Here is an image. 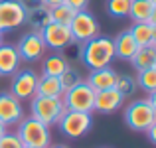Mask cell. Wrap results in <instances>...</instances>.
Returning <instances> with one entry per match:
<instances>
[{
	"label": "cell",
	"instance_id": "14",
	"mask_svg": "<svg viewBox=\"0 0 156 148\" xmlns=\"http://www.w3.org/2000/svg\"><path fill=\"white\" fill-rule=\"evenodd\" d=\"M122 97L117 89H105V91H97L95 93V107L93 111H99V113H115L119 107L122 105Z\"/></svg>",
	"mask_w": 156,
	"mask_h": 148
},
{
	"label": "cell",
	"instance_id": "27",
	"mask_svg": "<svg viewBox=\"0 0 156 148\" xmlns=\"http://www.w3.org/2000/svg\"><path fill=\"white\" fill-rule=\"evenodd\" d=\"M81 75L75 71V69H71V67H67L63 73L59 75V83H61V89H63V93L65 91H69V89H73L75 85H79L81 83Z\"/></svg>",
	"mask_w": 156,
	"mask_h": 148
},
{
	"label": "cell",
	"instance_id": "2",
	"mask_svg": "<svg viewBox=\"0 0 156 148\" xmlns=\"http://www.w3.org/2000/svg\"><path fill=\"white\" fill-rule=\"evenodd\" d=\"M16 134H18V138L22 140L24 146H32V148H48L51 142L50 126L36 121L34 117L22 118L18 122V132Z\"/></svg>",
	"mask_w": 156,
	"mask_h": 148
},
{
	"label": "cell",
	"instance_id": "24",
	"mask_svg": "<svg viewBox=\"0 0 156 148\" xmlns=\"http://www.w3.org/2000/svg\"><path fill=\"white\" fill-rule=\"evenodd\" d=\"M136 85L140 89H144V91H148V93L156 91V69L148 67V69H144V71H138Z\"/></svg>",
	"mask_w": 156,
	"mask_h": 148
},
{
	"label": "cell",
	"instance_id": "36",
	"mask_svg": "<svg viewBox=\"0 0 156 148\" xmlns=\"http://www.w3.org/2000/svg\"><path fill=\"white\" fill-rule=\"evenodd\" d=\"M6 132H8V126L4 125V122H0V138H2V136H4Z\"/></svg>",
	"mask_w": 156,
	"mask_h": 148
},
{
	"label": "cell",
	"instance_id": "17",
	"mask_svg": "<svg viewBox=\"0 0 156 148\" xmlns=\"http://www.w3.org/2000/svg\"><path fill=\"white\" fill-rule=\"evenodd\" d=\"M36 95H42V97H53V99H61V97H63V89H61L59 77L40 75V79H38V89H36Z\"/></svg>",
	"mask_w": 156,
	"mask_h": 148
},
{
	"label": "cell",
	"instance_id": "32",
	"mask_svg": "<svg viewBox=\"0 0 156 148\" xmlns=\"http://www.w3.org/2000/svg\"><path fill=\"white\" fill-rule=\"evenodd\" d=\"M65 0H44V6L46 8H55V6H59V4H63Z\"/></svg>",
	"mask_w": 156,
	"mask_h": 148
},
{
	"label": "cell",
	"instance_id": "23",
	"mask_svg": "<svg viewBox=\"0 0 156 148\" xmlns=\"http://www.w3.org/2000/svg\"><path fill=\"white\" fill-rule=\"evenodd\" d=\"M75 14H77V12L71 10V8H69L65 2L59 4V6H55V8H50V18H51V22L63 24V26H69V24H71V20L75 18Z\"/></svg>",
	"mask_w": 156,
	"mask_h": 148
},
{
	"label": "cell",
	"instance_id": "18",
	"mask_svg": "<svg viewBox=\"0 0 156 148\" xmlns=\"http://www.w3.org/2000/svg\"><path fill=\"white\" fill-rule=\"evenodd\" d=\"M156 59V48L152 46H140L134 51V55L130 57V63L136 71H144V69L152 67Z\"/></svg>",
	"mask_w": 156,
	"mask_h": 148
},
{
	"label": "cell",
	"instance_id": "35",
	"mask_svg": "<svg viewBox=\"0 0 156 148\" xmlns=\"http://www.w3.org/2000/svg\"><path fill=\"white\" fill-rule=\"evenodd\" d=\"M150 46L156 48V26H152V38H150Z\"/></svg>",
	"mask_w": 156,
	"mask_h": 148
},
{
	"label": "cell",
	"instance_id": "11",
	"mask_svg": "<svg viewBox=\"0 0 156 148\" xmlns=\"http://www.w3.org/2000/svg\"><path fill=\"white\" fill-rule=\"evenodd\" d=\"M16 49H18L22 61H38L42 59L44 51H46V44H44V38L40 32H30L20 38Z\"/></svg>",
	"mask_w": 156,
	"mask_h": 148
},
{
	"label": "cell",
	"instance_id": "31",
	"mask_svg": "<svg viewBox=\"0 0 156 148\" xmlns=\"http://www.w3.org/2000/svg\"><path fill=\"white\" fill-rule=\"evenodd\" d=\"M146 134H148V140H150V142H152V144L156 146V122H154L152 126H150L148 130H146Z\"/></svg>",
	"mask_w": 156,
	"mask_h": 148
},
{
	"label": "cell",
	"instance_id": "33",
	"mask_svg": "<svg viewBox=\"0 0 156 148\" xmlns=\"http://www.w3.org/2000/svg\"><path fill=\"white\" fill-rule=\"evenodd\" d=\"M148 103H150V107L154 109V113H156V91H152L148 95Z\"/></svg>",
	"mask_w": 156,
	"mask_h": 148
},
{
	"label": "cell",
	"instance_id": "4",
	"mask_svg": "<svg viewBox=\"0 0 156 148\" xmlns=\"http://www.w3.org/2000/svg\"><path fill=\"white\" fill-rule=\"evenodd\" d=\"M125 122L136 132H146L156 122V113L150 107L148 99H138L130 103L125 109Z\"/></svg>",
	"mask_w": 156,
	"mask_h": 148
},
{
	"label": "cell",
	"instance_id": "15",
	"mask_svg": "<svg viewBox=\"0 0 156 148\" xmlns=\"http://www.w3.org/2000/svg\"><path fill=\"white\" fill-rule=\"evenodd\" d=\"M20 53L16 46L0 44V75H14L20 67Z\"/></svg>",
	"mask_w": 156,
	"mask_h": 148
},
{
	"label": "cell",
	"instance_id": "1",
	"mask_svg": "<svg viewBox=\"0 0 156 148\" xmlns=\"http://www.w3.org/2000/svg\"><path fill=\"white\" fill-rule=\"evenodd\" d=\"M81 59L91 71L101 67H109V63L115 59L113 40L107 38V36H97V38L81 44Z\"/></svg>",
	"mask_w": 156,
	"mask_h": 148
},
{
	"label": "cell",
	"instance_id": "20",
	"mask_svg": "<svg viewBox=\"0 0 156 148\" xmlns=\"http://www.w3.org/2000/svg\"><path fill=\"white\" fill-rule=\"evenodd\" d=\"M26 22L30 24L32 28H36V32H40L42 28H46L48 24L51 22L50 8L42 6V8H36V10H28L26 12Z\"/></svg>",
	"mask_w": 156,
	"mask_h": 148
},
{
	"label": "cell",
	"instance_id": "39",
	"mask_svg": "<svg viewBox=\"0 0 156 148\" xmlns=\"http://www.w3.org/2000/svg\"><path fill=\"white\" fill-rule=\"evenodd\" d=\"M0 44H4V42H2V32H0Z\"/></svg>",
	"mask_w": 156,
	"mask_h": 148
},
{
	"label": "cell",
	"instance_id": "10",
	"mask_svg": "<svg viewBox=\"0 0 156 148\" xmlns=\"http://www.w3.org/2000/svg\"><path fill=\"white\" fill-rule=\"evenodd\" d=\"M38 79L40 75L34 71V69H24V71H18L12 79V87L10 93L20 101H26V99H32L36 95V89H38Z\"/></svg>",
	"mask_w": 156,
	"mask_h": 148
},
{
	"label": "cell",
	"instance_id": "9",
	"mask_svg": "<svg viewBox=\"0 0 156 148\" xmlns=\"http://www.w3.org/2000/svg\"><path fill=\"white\" fill-rule=\"evenodd\" d=\"M40 34L44 38L46 48H51V49H65L71 44H75L69 26H63V24H57V22H50L46 28L40 30Z\"/></svg>",
	"mask_w": 156,
	"mask_h": 148
},
{
	"label": "cell",
	"instance_id": "5",
	"mask_svg": "<svg viewBox=\"0 0 156 148\" xmlns=\"http://www.w3.org/2000/svg\"><path fill=\"white\" fill-rule=\"evenodd\" d=\"M65 109L67 111H79V113H91L95 107V91L91 85H87L85 81H81L79 85H75L73 89L63 93L61 97Z\"/></svg>",
	"mask_w": 156,
	"mask_h": 148
},
{
	"label": "cell",
	"instance_id": "34",
	"mask_svg": "<svg viewBox=\"0 0 156 148\" xmlns=\"http://www.w3.org/2000/svg\"><path fill=\"white\" fill-rule=\"evenodd\" d=\"M148 24L150 26H156V6L152 8V14H150V18H148Z\"/></svg>",
	"mask_w": 156,
	"mask_h": 148
},
{
	"label": "cell",
	"instance_id": "22",
	"mask_svg": "<svg viewBox=\"0 0 156 148\" xmlns=\"http://www.w3.org/2000/svg\"><path fill=\"white\" fill-rule=\"evenodd\" d=\"M130 36L133 40L136 42V46H150V38H152V26L148 22H138V24H133L130 28Z\"/></svg>",
	"mask_w": 156,
	"mask_h": 148
},
{
	"label": "cell",
	"instance_id": "6",
	"mask_svg": "<svg viewBox=\"0 0 156 148\" xmlns=\"http://www.w3.org/2000/svg\"><path fill=\"white\" fill-rule=\"evenodd\" d=\"M59 129L65 136L69 138H81L91 130L93 118L91 113H79V111H65L63 117L59 118Z\"/></svg>",
	"mask_w": 156,
	"mask_h": 148
},
{
	"label": "cell",
	"instance_id": "13",
	"mask_svg": "<svg viewBox=\"0 0 156 148\" xmlns=\"http://www.w3.org/2000/svg\"><path fill=\"white\" fill-rule=\"evenodd\" d=\"M119 73L111 67H101V69H93L91 75L87 77L85 83L91 85L93 91H105V89H115V83H117Z\"/></svg>",
	"mask_w": 156,
	"mask_h": 148
},
{
	"label": "cell",
	"instance_id": "38",
	"mask_svg": "<svg viewBox=\"0 0 156 148\" xmlns=\"http://www.w3.org/2000/svg\"><path fill=\"white\" fill-rule=\"evenodd\" d=\"M150 4H152V6H156V0H150Z\"/></svg>",
	"mask_w": 156,
	"mask_h": 148
},
{
	"label": "cell",
	"instance_id": "21",
	"mask_svg": "<svg viewBox=\"0 0 156 148\" xmlns=\"http://www.w3.org/2000/svg\"><path fill=\"white\" fill-rule=\"evenodd\" d=\"M69 67L67 59L59 53H53L50 55L46 61H44V75H51V77H59L65 69Z\"/></svg>",
	"mask_w": 156,
	"mask_h": 148
},
{
	"label": "cell",
	"instance_id": "41",
	"mask_svg": "<svg viewBox=\"0 0 156 148\" xmlns=\"http://www.w3.org/2000/svg\"><path fill=\"white\" fill-rule=\"evenodd\" d=\"M24 148H32V146H24Z\"/></svg>",
	"mask_w": 156,
	"mask_h": 148
},
{
	"label": "cell",
	"instance_id": "30",
	"mask_svg": "<svg viewBox=\"0 0 156 148\" xmlns=\"http://www.w3.org/2000/svg\"><path fill=\"white\" fill-rule=\"evenodd\" d=\"M20 4L24 6V10H36V8H42L44 6V0H18Z\"/></svg>",
	"mask_w": 156,
	"mask_h": 148
},
{
	"label": "cell",
	"instance_id": "19",
	"mask_svg": "<svg viewBox=\"0 0 156 148\" xmlns=\"http://www.w3.org/2000/svg\"><path fill=\"white\" fill-rule=\"evenodd\" d=\"M152 4L150 0H130V10H129V16L133 18L134 24L138 22H148L150 14H152Z\"/></svg>",
	"mask_w": 156,
	"mask_h": 148
},
{
	"label": "cell",
	"instance_id": "25",
	"mask_svg": "<svg viewBox=\"0 0 156 148\" xmlns=\"http://www.w3.org/2000/svg\"><path fill=\"white\" fill-rule=\"evenodd\" d=\"M130 0H107V12L113 18H125L129 16Z\"/></svg>",
	"mask_w": 156,
	"mask_h": 148
},
{
	"label": "cell",
	"instance_id": "12",
	"mask_svg": "<svg viewBox=\"0 0 156 148\" xmlns=\"http://www.w3.org/2000/svg\"><path fill=\"white\" fill-rule=\"evenodd\" d=\"M24 118V109L20 99H16L12 93H0V122L6 126L18 125Z\"/></svg>",
	"mask_w": 156,
	"mask_h": 148
},
{
	"label": "cell",
	"instance_id": "29",
	"mask_svg": "<svg viewBox=\"0 0 156 148\" xmlns=\"http://www.w3.org/2000/svg\"><path fill=\"white\" fill-rule=\"evenodd\" d=\"M65 4L75 12H83V10H87L89 0H65Z\"/></svg>",
	"mask_w": 156,
	"mask_h": 148
},
{
	"label": "cell",
	"instance_id": "16",
	"mask_svg": "<svg viewBox=\"0 0 156 148\" xmlns=\"http://www.w3.org/2000/svg\"><path fill=\"white\" fill-rule=\"evenodd\" d=\"M113 46H115V57H121V59H129L134 55V51L138 49L136 42L133 40V36H130L129 30L121 32V34L117 36V38L113 40Z\"/></svg>",
	"mask_w": 156,
	"mask_h": 148
},
{
	"label": "cell",
	"instance_id": "26",
	"mask_svg": "<svg viewBox=\"0 0 156 148\" xmlns=\"http://www.w3.org/2000/svg\"><path fill=\"white\" fill-rule=\"evenodd\" d=\"M136 87H138V85H136V79H134V77H130V75H119L117 77V83H115V89H117L122 97L133 95V93L136 91Z\"/></svg>",
	"mask_w": 156,
	"mask_h": 148
},
{
	"label": "cell",
	"instance_id": "7",
	"mask_svg": "<svg viewBox=\"0 0 156 148\" xmlns=\"http://www.w3.org/2000/svg\"><path fill=\"white\" fill-rule=\"evenodd\" d=\"M69 30H71L73 42L85 44V42H89V40L99 36V22H97V18L91 12L83 10V12H77L75 14V18L69 24Z\"/></svg>",
	"mask_w": 156,
	"mask_h": 148
},
{
	"label": "cell",
	"instance_id": "28",
	"mask_svg": "<svg viewBox=\"0 0 156 148\" xmlns=\"http://www.w3.org/2000/svg\"><path fill=\"white\" fill-rule=\"evenodd\" d=\"M0 148H24V144L16 132H6L0 138Z\"/></svg>",
	"mask_w": 156,
	"mask_h": 148
},
{
	"label": "cell",
	"instance_id": "3",
	"mask_svg": "<svg viewBox=\"0 0 156 148\" xmlns=\"http://www.w3.org/2000/svg\"><path fill=\"white\" fill-rule=\"evenodd\" d=\"M30 111H32V117H34L36 121H40L46 126H50V125H57L59 118L63 117V113L67 109H65V105H63L61 99L34 95L32 97Z\"/></svg>",
	"mask_w": 156,
	"mask_h": 148
},
{
	"label": "cell",
	"instance_id": "8",
	"mask_svg": "<svg viewBox=\"0 0 156 148\" xmlns=\"http://www.w3.org/2000/svg\"><path fill=\"white\" fill-rule=\"evenodd\" d=\"M26 24V10L18 0H0V32L16 30Z\"/></svg>",
	"mask_w": 156,
	"mask_h": 148
},
{
	"label": "cell",
	"instance_id": "37",
	"mask_svg": "<svg viewBox=\"0 0 156 148\" xmlns=\"http://www.w3.org/2000/svg\"><path fill=\"white\" fill-rule=\"evenodd\" d=\"M48 148H69V146H65V144H50V146H48Z\"/></svg>",
	"mask_w": 156,
	"mask_h": 148
},
{
	"label": "cell",
	"instance_id": "40",
	"mask_svg": "<svg viewBox=\"0 0 156 148\" xmlns=\"http://www.w3.org/2000/svg\"><path fill=\"white\" fill-rule=\"evenodd\" d=\"M152 67H154V69H156V59H154V65H152Z\"/></svg>",
	"mask_w": 156,
	"mask_h": 148
}]
</instances>
